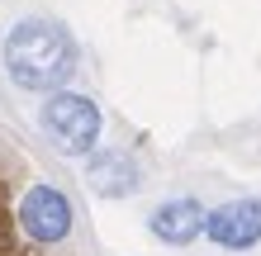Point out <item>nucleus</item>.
I'll return each instance as SVG.
<instances>
[{
    "mask_svg": "<svg viewBox=\"0 0 261 256\" xmlns=\"http://www.w3.org/2000/svg\"><path fill=\"white\" fill-rule=\"evenodd\" d=\"M204 237L223 251H247L261 242V200H228L219 209H209Z\"/></svg>",
    "mask_w": 261,
    "mask_h": 256,
    "instance_id": "obj_4",
    "label": "nucleus"
},
{
    "mask_svg": "<svg viewBox=\"0 0 261 256\" xmlns=\"http://www.w3.org/2000/svg\"><path fill=\"white\" fill-rule=\"evenodd\" d=\"M19 223L34 242L53 247L71 233V200L57 185H29V194L19 200Z\"/></svg>",
    "mask_w": 261,
    "mask_h": 256,
    "instance_id": "obj_3",
    "label": "nucleus"
},
{
    "mask_svg": "<svg viewBox=\"0 0 261 256\" xmlns=\"http://www.w3.org/2000/svg\"><path fill=\"white\" fill-rule=\"evenodd\" d=\"M5 71L19 90H57L76 71V43L53 19H24L5 38Z\"/></svg>",
    "mask_w": 261,
    "mask_h": 256,
    "instance_id": "obj_1",
    "label": "nucleus"
},
{
    "mask_svg": "<svg viewBox=\"0 0 261 256\" xmlns=\"http://www.w3.org/2000/svg\"><path fill=\"white\" fill-rule=\"evenodd\" d=\"M204 223H209V209L199 200H190V194H176V200H162L157 209H152L147 228L166 247H186V242H195V237H204Z\"/></svg>",
    "mask_w": 261,
    "mask_h": 256,
    "instance_id": "obj_5",
    "label": "nucleus"
},
{
    "mask_svg": "<svg viewBox=\"0 0 261 256\" xmlns=\"http://www.w3.org/2000/svg\"><path fill=\"white\" fill-rule=\"evenodd\" d=\"M86 180H90L95 194H105V200H124V194L138 190L143 171H138V161L128 152H95L86 161Z\"/></svg>",
    "mask_w": 261,
    "mask_h": 256,
    "instance_id": "obj_6",
    "label": "nucleus"
},
{
    "mask_svg": "<svg viewBox=\"0 0 261 256\" xmlns=\"http://www.w3.org/2000/svg\"><path fill=\"white\" fill-rule=\"evenodd\" d=\"M38 124L48 133V143L67 157H86L100 143V109L86 95H76V90H53L43 114H38Z\"/></svg>",
    "mask_w": 261,
    "mask_h": 256,
    "instance_id": "obj_2",
    "label": "nucleus"
}]
</instances>
